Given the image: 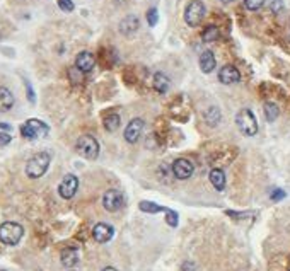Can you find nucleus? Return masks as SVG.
<instances>
[{
    "instance_id": "nucleus-1",
    "label": "nucleus",
    "mask_w": 290,
    "mask_h": 271,
    "mask_svg": "<svg viewBox=\"0 0 290 271\" xmlns=\"http://www.w3.org/2000/svg\"><path fill=\"white\" fill-rule=\"evenodd\" d=\"M50 162H51V157L48 152L34 153V155L28 160V164H26V174H28V178H31V179L41 178V176L48 171V167H50Z\"/></svg>"
},
{
    "instance_id": "nucleus-2",
    "label": "nucleus",
    "mask_w": 290,
    "mask_h": 271,
    "mask_svg": "<svg viewBox=\"0 0 290 271\" xmlns=\"http://www.w3.org/2000/svg\"><path fill=\"white\" fill-rule=\"evenodd\" d=\"M75 150L80 157H84V159L87 160H94L97 159V155H99V143H97V140L94 137H91V135H82V137H79L77 143H75Z\"/></svg>"
},
{
    "instance_id": "nucleus-3",
    "label": "nucleus",
    "mask_w": 290,
    "mask_h": 271,
    "mask_svg": "<svg viewBox=\"0 0 290 271\" xmlns=\"http://www.w3.org/2000/svg\"><path fill=\"white\" fill-rule=\"evenodd\" d=\"M24 236V229L22 225L16 222H4L0 225V242L6 246H16Z\"/></svg>"
},
{
    "instance_id": "nucleus-4",
    "label": "nucleus",
    "mask_w": 290,
    "mask_h": 271,
    "mask_svg": "<svg viewBox=\"0 0 290 271\" xmlns=\"http://www.w3.org/2000/svg\"><path fill=\"white\" fill-rule=\"evenodd\" d=\"M50 128H48L46 123L39 121L36 118H31L26 121L24 125L21 126V135L24 137L26 140H38V138H43L46 137Z\"/></svg>"
},
{
    "instance_id": "nucleus-5",
    "label": "nucleus",
    "mask_w": 290,
    "mask_h": 271,
    "mask_svg": "<svg viewBox=\"0 0 290 271\" xmlns=\"http://www.w3.org/2000/svg\"><path fill=\"white\" fill-rule=\"evenodd\" d=\"M236 123H238V128L241 130V133L246 135V137H253L258 132V123L254 115L249 110H241L236 116Z\"/></svg>"
},
{
    "instance_id": "nucleus-6",
    "label": "nucleus",
    "mask_w": 290,
    "mask_h": 271,
    "mask_svg": "<svg viewBox=\"0 0 290 271\" xmlns=\"http://www.w3.org/2000/svg\"><path fill=\"white\" fill-rule=\"evenodd\" d=\"M203 17H205L203 2H200V0H193V2H190L188 7H186V11H185L186 24H188L190 28H196V26L203 21Z\"/></svg>"
},
{
    "instance_id": "nucleus-7",
    "label": "nucleus",
    "mask_w": 290,
    "mask_h": 271,
    "mask_svg": "<svg viewBox=\"0 0 290 271\" xmlns=\"http://www.w3.org/2000/svg\"><path fill=\"white\" fill-rule=\"evenodd\" d=\"M102 206L108 211H118L125 206V196L118 189H108L102 196Z\"/></svg>"
},
{
    "instance_id": "nucleus-8",
    "label": "nucleus",
    "mask_w": 290,
    "mask_h": 271,
    "mask_svg": "<svg viewBox=\"0 0 290 271\" xmlns=\"http://www.w3.org/2000/svg\"><path fill=\"white\" fill-rule=\"evenodd\" d=\"M77 188H79V179L77 176L74 174H67L62 183L58 184V195H60L64 200H70V198L75 196L77 193Z\"/></svg>"
},
{
    "instance_id": "nucleus-9",
    "label": "nucleus",
    "mask_w": 290,
    "mask_h": 271,
    "mask_svg": "<svg viewBox=\"0 0 290 271\" xmlns=\"http://www.w3.org/2000/svg\"><path fill=\"white\" fill-rule=\"evenodd\" d=\"M142 130H144V120L140 118L132 120L127 128H125V140L128 143H137L142 135Z\"/></svg>"
},
{
    "instance_id": "nucleus-10",
    "label": "nucleus",
    "mask_w": 290,
    "mask_h": 271,
    "mask_svg": "<svg viewBox=\"0 0 290 271\" xmlns=\"http://www.w3.org/2000/svg\"><path fill=\"white\" fill-rule=\"evenodd\" d=\"M172 174L176 179H188L193 174V164L188 159H176L172 164Z\"/></svg>"
},
{
    "instance_id": "nucleus-11",
    "label": "nucleus",
    "mask_w": 290,
    "mask_h": 271,
    "mask_svg": "<svg viewBox=\"0 0 290 271\" xmlns=\"http://www.w3.org/2000/svg\"><path fill=\"white\" fill-rule=\"evenodd\" d=\"M96 65V58L92 53L89 51H80L77 58H75V69L80 70L82 74H87V72H91L94 69Z\"/></svg>"
},
{
    "instance_id": "nucleus-12",
    "label": "nucleus",
    "mask_w": 290,
    "mask_h": 271,
    "mask_svg": "<svg viewBox=\"0 0 290 271\" xmlns=\"http://www.w3.org/2000/svg\"><path fill=\"white\" fill-rule=\"evenodd\" d=\"M113 236H114V229L108 224H97L94 225V229H92V237H94L96 242L104 244L111 241Z\"/></svg>"
},
{
    "instance_id": "nucleus-13",
    "label": "nucleus",
    "mask_w": 290,
    "mask_h": 271,
    "mask_svg": "<svg viewBox=\"0 0 290 271\" xmlns=\"http://www.w3.org/2000/svg\"><path fill=\"white\" fill-rule=\"evenodd\" d=\"M239 79H241V74L234 65H225V67H222L220 72H218V80L225 85H232V84L239 82Z\"/></svg>"
},
{
    "instance_id": "nucleus-14",
    "label": "nucleus",
    "mask_w": 290,
    "mask_h": 271,
    "mask_svg": "<svg viewBox=\"0 0 290 271\" xmlns=\"http://www.w3.org/2000/svg\"><path fill=\"white\" fill-rule=\"evenodd\" d=\"M138 26H140V22H138L137 16H127L120 22V31H122V34L125 36H132L138 31Z\"/></svg>"
},
{
    "instance_id": "nucleus-15",
    "label": "nucleus",
    "mask_w": 290,
    "mask_h": 271,
    "mask_svg": "<svg viewBox=\"0 0 290 271\" xmlns=\"http://www.w3.org/2000/svg\"><path fill=\"white\" fill-rule=\"evenodd\" d=\"M60 259H62V264L67 266V268H74V266L79 263V252L75 247H65L60 254Z\"/></svg>"
},
{
    "instance_id": "nucleus-16",
    "label": "nucleus",
    "mask_w": 290,
    "mask_h": 271,
    "mask_svg": "<svg viewBox=\"0 0 290 271\" xmlns=\"http://www.w3.org/2000/svg\"><path fill=\"white\" fill-rule=\"evenodd\" d=\"M217 62H215V55L210 51V49H207V51H203L202 55H200V69H202L203 74H210V72L215 69Z\"/></svg>"
},
{
    "instance_id": "nucleus-17",
    "label": "nucleus",
    "mask_w": 290,
    "mask_h": 271,
    "mask_svg": "<svg viewBox=\"0 0 290 271\" xmlns=\"http://www.w3.org/2000/svg\"><path fill=\"white\" fill-rule=\"evenodd\" d=\"M14 106V94L7 87H0V113H6Z\"/></svg>"
},
{
    "instance_id": "nucleus-18",
    "label": "nucleus",
    "mask_w": 290,
    "mask_h": 271,
    "mask_svg": "<svg viewBox=\"0 0 290 271\" xmlns=\"http://www.w3.org/2000/svg\"><path fill=\"white\" fill-rule=\"evenodd\" d=\"M210 183L217 191H222L225 188V174L222 169H212L210 171Z\"/></svg>"
},
{
    "instance_id": "nucleus-19",
    "label": "nucleus",
    "mask_w": 290,
    "mask_h": 271,
    "mask_svg": "<svg viewBox=\"0 0 290 271\" xmlns=\"http://www.w3.org/2000/svg\"><path fill=\"white\" fill-rule=\"evenodd\" d=\"M169 85H171V82H169V79L162 74V72H157V74L154 75V89L157 90V92H160V94L167 92Z\"/></svg>"
},
{
    "instance_id": "nucleus-20",
    "label": "nucleus",
    "mask_w": 290,
    "mask_h": 271,
    "mask_svg": "<svg viewBox=\"0 0 290 271\" xmlns=\"http://www.w3.org/2000/svg\"><path fill=\"white\" fill-rule=\"evenodd\" d=\"M120 121L122 120H120V116L116 115V113H109L104 118V128L108 130V132H114V130H118Z\"/></svg>"
},
{
    "instance_id": "nucleus-21",
    "label": "nucleus",
    "mask_w": 290,
    "mask_h": 271,
    "mask_svg": "<svg viewBox=\"0 0 290 271\" xmlns=\"http://www.w3.org/2000/svg\"><path fill=\"white\" fill-rule=\"evenodd\" d=\"M140 210L147 211V213H159V211H167V208L157 205V203L152 201H140Z\"/></svg>"
},
{
    "instance_id": "nucleus-22",
    "label": "nucleus",
    "mask_w": 290,
    "mask_h": 271,
    "mask_svg": "<svg viewBox=\"0 0 290 271\" xmlns=\"http://www.w3.org/2000/svg\"><path fill=\"white\" fill-rule=\"evenodd\" d=\"M218 36H220V33H218V29L215 26H208V28L202 33V39L205 43H212V41H217Z\"/></svg>"
},
{
    "instance_id": "nucleus-23",
    "label": "nucleus",
    "mask_w": 290,
    "mask_h": 271,
    "mask_svg": "<svg viewBox=\"0 0 290 271\" xmlns=\"http://www.w3.org/2000/svg\"><path fill=\"white\" fill-rule=\"evenodd\" d=\"M278 106L273 104V102H266L265 104V118L270 121H275L276 118H278Z\"/></svg>"
},
{
    "instance_id": "nucleus-24",
    "label": "nucleus",
    "mask_w": 290,
    "mask_h": 271,
    "mask_svg": "<svg viewBox=\"0 0 290 271\" xmlns=\"http://www.w3.org/2000/svg\"><path fill=\"white\" fill-rule=\"evenodd\" d=\"M265 2L266 0H244V6H246V9H249V11H258V9L265 6Z\"/></svg>"
},
{
    "instance_id": "nucleus-25",
    "label": "nucleus",
    "mask_w": 290,
    "mask_h": 271,
    "mask_svg": "<svg viewBox=\"0 0 290 271\" xmlns=\"http://www.w3.org/2000/svg\"><path fill=\"white\" fill-rule=\"evenodd\" d=\"M157 19H159V14H157V9H149V12H147V22H149V26H155L157 24Z\"/></svg>"
},
{
    "instance_id": "nucleus-26",
    "label": "nucleus",
    "mask_w": 290,
    "mask_h": 271,
    "mask_svg": "<svg viewBox=\"0 0 290 271\" xmlns=\"http://www.w3.org/2000/svg\"><path fill=\"white\" fill-rule=\"evenodd\" d=\"M58 7H60L64 12H72L75 6L72 0H58Z\"/></svg>"
},
{
    "instance_id": "nucleus-27",
    "label": "nucleus",
    "mask_w": 290,
    "mask_h": 271,
    "mask_svg": "<svg viewBox=\"0 0 290 271\" xmlns=\"http://www.w3.org/2000/svg\"><path fill=\"white\" fill-rule=\"evenodd\" d=\"M166 215H167V224L171 225V227H176V225H178V213H176V211L167 208Z\"/></svg>"
},
{
    "instance_id": "nucleus-28",
    "label": "nucleus",
    "mask_w": 290,
    "mask_h": 271,
    "mask_svg": "<svg viewBox=\"0 0 290 271\" xmlns=\"http://www.w3.org/2000/svg\"><path fill=\"white\" fill-rule=\"evenodd\" d=\"M11 135L9 133H0V147H6V145H9L11 143Z\"/></svg>"
},
{
    "instance_id": "nucleus-29",
    "label": "nucleus",
    "mask_w": 290,
    "mask_h": 271,
    "mask_svg": "<svg viewBox=\"0 0 290 271\" xmlns=\"http://www.w3.org/2000/svg\"><path fill=\"white\" fill-rule=\"evenodd\" d=\"M282 198H285V191H282V189H275V191L271 193V200L273 201H278L282 200Z\"/></svg>"
},
{
    "instance_id": "nucleus-30",
    "label": "nucleus",
    "mask_w": 290,
    "mask_h": 271,
    "mask_svg": "<svg viewBox=\"0 0 290 271\" xmlns=\"http://www.w3.org/2000/svg\"><path fill=\"white\" fill-rule=\"evenodd\" d=\"M280 7H282V2H273V11H280Z\"/></svg>"
},
{
    "instance_id": "nucleus-31",
    "label": "nucleus",
    "mask_w": 290,
    "mask_h": 271,
    "mask_svg": "<svg viewBox=\"0 0 290 271\" xmlns=\"http://www.w3.org/2000/svg\"><path fill=\"white\" fill-rule=\"evenodd\" d=\"M0 130H11V126L7 123H0Z\"/></svg>"
},
{
    "instance_id": "nucleus-32",
    "label": "nucleus",
    "mask_w": 290,
    "mask_h": 271,
    "mask_svg": "<svg viewBox=\"0 0 290 271\" xmlns=\"http://www.w3.org/2000/svg\"><path fill=\"white\" fill-rule=\"evenodd\" d=\"M102 271H118V269H116V268H111V266H108V268H104Z\"/></svg>"
},
{
    "instance_id": "nucleus-33",
    "label": "nucleus",
    "mask_w": 290,
    "mask_h": 271,
    "mask_svg": "<svg viewBox=\"0 0 290 271\" xmlns=\"http://www.w3.org/2000/svg\"><path fill=\"white\" fill-rule=\"evenodd\" d=\"M222 4H230V2H234V0H220Z\"/></svg>"
}]
</instances>
